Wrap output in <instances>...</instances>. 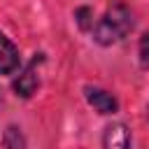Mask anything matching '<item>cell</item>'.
<instances>
[{
	"instance_id": "1",
	"label": "cell",
	"mask_w": 149,
	"mask_h": 149,
	"mask_svg": "<svg viewBox=\"0 0 149 149\" xmlns=\"http://www.w3.org/2000/svg\"><path fill=\"white\" fill-rule=\"evenodd\" d=\"M133 28H135L133 12L123 2H114L105 9V14L93 26V40L100 47H112V44L121 42L123 37H128V33Z\"/></svg>"
},
{
	"instance_id": "2",
	"label": "cell",
	"mask_w": 149,
	"mask_h": 149,
	"mask_svg": "<svg viewBox=\"0 0 149 149\" xmlns=\"http://www.w3.org/2000/svg\"><path fill=\"white\" fill-rule=\"evenodd\" d=\"M44 63V54H35L33 61L23 68V72L12 81V88L19 98H30L40 86V65Z\"/></svg>"
},
{
	"instance_id": "3",
	"label": "cell",
	"mask_w": 149,
	"mask_h": 149,
	"mask_svg": "<svg viewBox=\"0 0 149 149\" xmlns=\"http://www.w3.org/2000/svg\"><path fill=\"white\" fill-rule=\"evenodd\" d=\"M84 98L98 114H116L119 112V100L114 98V93H109V91H105L100 86L86 84L84 86Z\"/></svg>"
},
{
	"instance_id": "4",
	"label": "cell",
	"mask_w": 149,
	"mask_h": 149,
	"mask_svg": "<svg viewBox=\"0 0 149 149\" xmlns=\"http://www.w3.org/2000/svg\"><path fill=\"white\" fill-rule=\"evenodd\" d=\"M102 149H130V130L126 123L114 121L102 130Z\"/></svg>"
},
{
	"instance_id": "5",
	"label": "cell",
	"mask_w": 149,
	"mask_h": 149,
	"mask_svg": "<svg viewBox=\"0 0 149 149\" xmlns=\"http://www.w3.org/2000/svg\"><path fill=\"white\" fill-rule=\"evenodd\" d=\"M19 65H21V56L16 44L5 33H0V74H14Z\"/></svg>"
},
{
	"instance_id": "6",
	"label": "cell",
	"mask_w": 149,
	"mask_h": 149,
	"mask_svg": "<svg viewBox=\"0 0 149 149\" xmlns=\"http://www.w3.org/2000/svg\"><path fill=\"white\" fill-rule=\"evenodd\" d=\"M2 142H5V149H26V140L21 135V128H16V126H7Z\"/></svg>"
},
{
	"instance_id": "7",
	"label": "cell",
	"mask_w": 149,
	"mask_h": 149,
	"mask_svg": "<svg viewBox=\"0 0 149 149\" xmlns=\"http://www.w3.org/2000/svg\"><path fill=\"white\" fill-rule=\"evenodd\" d=\"M74 21H77V26H79L81 30H93V9H91L88 5L77 7V9H74Z\"/></svg>"
},
{
	"instance_id": "8",
	"label": "cell",
	"mask_w": 149,
	"mask_h": 149,
	"mask_svg": "<svg viewBox=\"0 0 149 149\" xmlns=\"http://www.w3.org/2000/svg\"><path fill=\"white\" fill-rule=\"evenodd\" d=\"M137 54H140V63L149 70V33H144L140 37V47H137Z\"/></svg>"
},
{
	"instance_id": "9",
	"label": "cell",
	"mask_w": 149,
	"mask_h": 149,
	"mask_svg": "<svg viewBox=\"0 0 149 149\" xmlns=\"http://www.w3.org/2000/svg\"><path fill=\"white\" fill-rule=\"evenodd\" d=\"M147 119H149V109H147Z\"/></svg>"
}]
</instances>
